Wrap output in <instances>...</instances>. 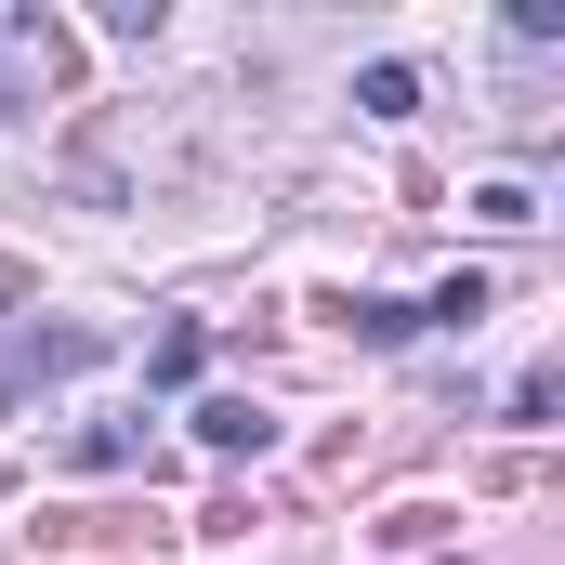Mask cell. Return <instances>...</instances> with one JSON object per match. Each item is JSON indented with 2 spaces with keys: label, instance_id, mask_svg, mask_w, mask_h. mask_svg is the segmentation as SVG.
I'll use <instances>...</instances> for the list:
<instances>
[{
  "label": "cell",
  "instance_id": "obj_1",
  "mask_svg": "<svg viewBox=\"0 0 565 565\" xmlns=\"http://www.w3.org/2000/svg\"><path fill=\"white\" fill-rule=\"evenodd\" d=\"M264 408H250V395H198V447H211V460H264Z\"/></svg>",
  "mask_w": 565,
  "mask_h": 565
},
{
  "label": "cell",
  "instance_id": "obj_2",
  "mask_svg": "<svg viewBox=\"0 0 565 565\" xmlns=\"http://www.w3.org/2000/svg\"><path fill=\"white\" fill-rule=\"evenodd\" d=\"M342 329H355V342H408V329H422V302H395V289H355V302H342Z\"/></svg>",
  "mask_w": 565,
  "mask_h": 565
},
{
  "label": "cell",
  "instance_id": "obj_3",
  "mask_svg": "<svg viewBox=\"0 0 565 565\" xmlns=\"http://www.w3.org/2000/svg\"><path fill=\"white\" fill-rule=\"evenodd\" d=\"M145 369H158V382H198V369H211V342H198V329H184V316H171V329H158V342H145Z\"/></svg>",
  "mask_w": 565,
  "mask_h": 565
},
{
  "label": "cell",
  "instance_id": "obj_4",
  "mask_svg": "<svg viewBox=\"0 0 565 565\" xmlns=\"http://www.w3.org/2000/svg\"><path fill=\"white\" fill-rule=\"evenodd\" d=\"M355 106H369V119H408V106H422V79H408V66H369V79H355Z\"/></svg>",
  "mask_w": 565,
  "mask_h": 565
},
{
  "label": "cell",
  "instance_id": "obj_5",
  "mask_svg": "<svg viewBox=\"0 0 565 565\" xmlns=\"http://www.w3.org/2000/svg\"><path fill=\"white\" fill-rule=\"evenodd\" d=\"M422 316H447V329H473V316H487V277H473V264H460V277H447V289H434V302H422Z\"/></svg>",
  "mask_w": 565,
  "mask_h": 565
}]
</instances>
